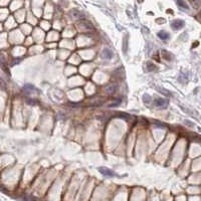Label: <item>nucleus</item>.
Segmentation results:
<instances>
[{
  "label": "nucleus",
  "mask_w": 201,
  "mask_h": 201,
  "mask_svg": "<svg viewBox=\"0 0 201 201\" xmlns=\"http://www.w3.org/2000/svg\"><path fill=\"white\" fill-rule=\"evenodd\" d=\"M77 25L80 31H93L95 30V27L92 23L87 19H80L77 21Z\"/></svg>",
  "instance_id": "1"
},
{
  "label": "nucleus",
  "mask_w": 201,
  "mask_h": 201,
  "mask_svg": "<svg viewBox=\"0 0 201 201\" xmlns=\"http://www.w3.org/2000/svg\"><path fill=\"white\" fill-rule=\"evenodd\" d=\"M68 16H70V18L72 19V20H75V21H78V20H80V19L85 18V14L80 10L75 9V8L72 9V10L68 12Z\"/></svg>",
  "instance_id": "2"
},
{
  "label": "nucleus",
  "mask_w": 201,
  "mask_h": 201,
  "mask_svg": "<svg viewBox=\"0 0 201 201\" xmlns=\"http://www.w3.org/2000/svg\"><path fill=\"white\" fill-rule=\"evenodd\" d=\"M100 57L103 58V60H112L113 57H114V53H113V51L110 50V48L108 47H105L104 50H102V53H100Z\"/></svg>",
  "instance_id": "3"
},
{
  "label": "nucleus",
  "mask_w": 201,
  "mask_h": 201,
  "mask_svg": "<svg viewBox=\"0 0 201 201\" xmlns=\"http://www.w3.org/2000/svg\"><path fill=\"white\" fill-rule=\"evenodd\" d=\"M170 25L174 30H179V29L184 27L185 22L183 20H181V19H175V20H173L172 22H171Z\"/></svg>",
  "instance_id": "4"
},
{
  "label": "nucleus",
  "mask_w": 201,
  "mask_h": 201,
  "mask_svg": "<svg viewBox=\"0 0 201 201\" xmlns=\"http://www.w3.org/2000/svg\"><path fill=\"white\" fill-rule=\"evenodd\" d=\"M155 105L159 109H166L168 107V100L164 98H157L155 100Z\"/></svg>",
  "instance_id": "5"
},
{
  "label": "nucleus",
  "mask_w": 201,
  "mask_h": 201,
  "mask_svg": "<svg viewBox=\"0 0 201 201\" xmlns=\"http://www.w3.org/2000/svg\"><path fill=\"white\" fill-rule=\"evenodd\" d=\"M99 172L102 173L104 176H106V177H116L117 174L114 172V171L110 170L109 168H106V167H100L99 169Z\"/></svg>",
  "instance_id": "6"
},
{
  "label": "nucleus",
  "mask_w": 201,
  "mask_h": 201,
  "mask_svg": "<svg viewBox=\"0 0 201 201\" xmlns=\"http://www.w3.org/2000/svg\"><path fill=\"white\" fill-rule=\"evenodd\" d=\"M157 35H158V37L160 38L161 40H168V39L170 38V34L168 32H166L165 30L159 31V32L157 33Z\"/></svg>",
  "instance_id": "7"
},
{
  "label": "nucleus",
  "mask_w": 201,
  "mask_h": 201,
  "mask_svg": "<svg viewBox=\"0 0 201 201\" xmlns=\"http://www.w3.org/2000/svg\"><path fill=\"white\" fill-rule=\"evenodd\" d=\"M115 92H116V87H115L114 85H108L106 88H105V93H106L107 95H114Z\"/></svg>",
  "instance_id": "8"
},
{
  "label": "nucleus",
  "mask_w": 201,
  "mask_h": 201,
  "mask_svg": "<svg viewBox=\"0 0 201 201\" xmlns=\"http://www.w3.org/2000/svg\"><path fill=\"white\" fill-rule=\"evenodd\" d=\"M23 90H25V92L28 93V94H31L32 92H37V90H36L32 85H25L23 87Z\"/></svg>",
  "instance_id": "9"
},
{
  "label": "nucleus",
  "mask_w": 201,
  "mask_h": 201,
  "mask_svg": "<svg viewBox=\"0 0 201 201\" xmlns=\"http://www.w3.org/2000/svg\"><path fill=\"white\" fill-rule=\"evenodd\" d=\"M145 68L148 72H154V70H157V67L155 65H154L153 62H148L145 65Z\"/></svg>",
  "instance_id": "10"
},
{
  "label": "nucleus",
  "mask_w": 201,
  "mask_h": 201,
  "mask_svg": "<svg viewBox=\"0 0 201 201\" xmlns=\"http://www.w3.org/2000/svg\"><path fill=\"white\" fill-rule=\"evenodd\" d=\"M162 52H163V57L165 58L166 60H173V55H171L170 52H168V51H166V50H163Z\"/></svg>",
  "instance_id": "11"
},
{
  "label": "nucleus",
  "mask_w": 201,
  "mask_h": 201,
  "mask_svg": "<svg viewBox=\"0 0 201 201\" xmlns=\"http://www.w3.org/2000/svg\"><path fill=\"white\" fill-rule=\"evenodd\" d=\"M157 90H159V92L162 93L163 95H167V97H172V94H171L168 90H165V89H163V88H157Z\"/></svg>",
  "instance_id": "12"
},
{
  "label": "nucleus",
  "mask_w": 201,
  "mask_h": 201,
  "mask_svg": "<svg viewBox=\"0 0 201 201\" xmlns=\"http://www.w3.org/2000/svg\"><path fill=\"white\" fill-rule=\"evenodd\" d=\"M190 3L194 8H198L201 5V0H190Z\"/></svg>",
  "instance_id": "13"
},
{
  "label": "nucleus",
  "mask_w": 201,
  "mask_h": 201,
  "mask_svg": "<svg viewBox=\"0 0 201 201\" xmlns=\"http://www.w3.org/2000/svg\"><path fill=\"white\" fill-rule=\"evenodd\" d=\"M176 2H177L178 5L180 6V7H182V8H184V9H188V8H189V7H188V5L185 3L184 1H183V0H176Z\"/></svg>",
  "instance_id": "14"
},
{
  "label": "nucleus",
  "mask_w": 201,
  "mask_h": 201,
  "mask_svg": "<svg viewBox=\"0 0 201 201\" xmlns=\"http://www.w3.org/2000/svg\"><path fill=\"white\" fill-rule=\"evenodd\" d=\"M0 90H6V84H5V82H4L3 80H1V78H0Z\"/></svg>",
  "instance_id": "15"
}]
</instances>
